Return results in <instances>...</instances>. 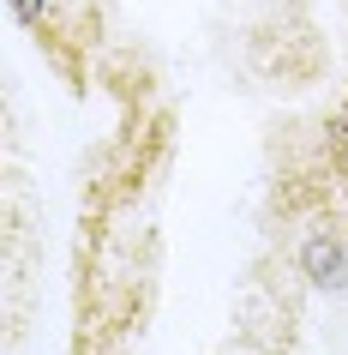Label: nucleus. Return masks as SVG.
<instances>
[{"instance_id": "f03ea898", "label": "nucleus", "mask_w": 348, "mask_h": 355, "mask_svg": "<svg viewBox=\"0 0 348 355\" xmlns=\"http://www.w3.org/2000/svg\"><path fill=\"white\" fill-rule=\"evenodd\" d=\"M330 163H336V175L348 181V103L330 114Z\"/></svg>"}, {"instance_id": "f257e3e1", "label": "nucleus", "mask_w": 348, "mask_h": 355, "mask_svg": "<svg viewBox=\"0 0 348 355\" xmlns=\"http://www.w3.org/2000/svg\"><path fill=\"white\" fill-rule=\"evenodd\" d=\"M300 265H306V277L324 283V289H342L348 283V253H342V241H336L330 229H318V235L300 247Z\"/></svg>"}]
</instances>
